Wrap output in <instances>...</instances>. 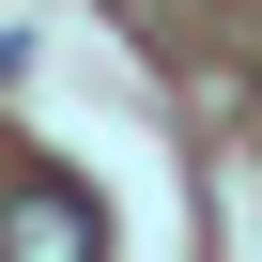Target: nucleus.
I'll use <instances>...</instances> for the list:
<instances>
[{
    "instance_id": "nucleus-1",
    "label": "nucleus",
    "mask_w": 262,
    "mask_h": 262,
    "mask_svg": "<svg viewBox=\"0 0 262 262\" xmlns=\"http://www.w3.org/2000/svg\"><path fill=\"white\" fill-rule=\"evenodd\" d=\"M108 231H93V201L62 185V170H31V185H0V262H93Z\"/></svg>"
}]
</instances>
